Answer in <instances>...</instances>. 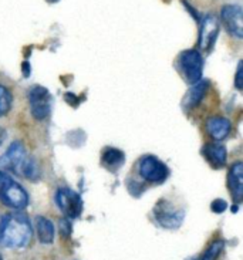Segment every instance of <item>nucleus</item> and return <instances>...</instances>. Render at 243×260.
I'll use <instances>...</instances> for the list:
<instances>
[{
    "label": "nucleus",
    "mask_w": 243,
    "mask_h": 260,
    "mask_svg": "<svg viewBox=\"0 0 243 260\" xmlns=\"http://www.w3.org/2000/svg\"><path fill=\"white\" fill-rule=\"evenodd\" d=\"M155 222L165 229H178L185 219V211L169 199H160L153 209Z\"/></svg>",
    "instance_id": "7ed1b4c3"
},
{
    "label": "nucleus",
    "mask_w": 243,
    "mask_h": 260,
    "mask_svg": "<svg viewBox=\"0 0 243 260\" xmlns=\"http://www.w3.org/2000/svg\"><path fill=\"white\" fill-rule=\"evenodd\" d=\"M101 162L105 168L110 171H115V169L121 168L125 162V155L123 151H119L117 148H105L101 155Z\"/></svg>",
    "instance_id": "2eb2a0df"
},
{
    "label": "nucleus",
    "mask_w": 243,
    "mask_h": 260,
    "mask_svg": "<svg viewBox=\"0 0 243 260\" xmlns=\"http://www.w3.org/2000/svg\"><path fill=\"white\" fill-rule=\"evenodd\" d=\"M223 249V240H215L199 260H216Z\"/></svg>",
    "instance_id": "6ab92c4d"
},
{
    "label": "nucleus",
    "mask_w": 243,
    "mask_h": 260,
    "mask_svg": "<svg viewBox=\"0 0 243 260\" xmlns=\"http://www.w3.org/2000/svg\"><path fill=\"white\" fill-rule=\"evenodd\" d=\"M27 154L26 148L20 141H14L7 148V151L0 156V171L3 172H13L20 175V169L23 167V162L26 161Z\"/></svg>",
    "instance_id": "0eeeda50"
},
{
    "label": "nucleus",
    "mask_w": 243,
    "mask_h": 260,
    "mask_svg": "<svg viewBox=\"0 0 243 260\" xmlns=\"http://www.w3.org/2000/svg\"><path fill=\"white\" fill-rule=\"evenodd\" d=\"M56 204L58 209L70 219H76L81 215L83 201L76 190L70 188H60L56 193Z\"/></svg>",
    "instance_id": "6e6552de"
},
{
    "label": "nucleus",
    "mask_w": 243,
    "mask_h": 260,
    "mask_svg": "<svg viewBox=\"0 0 243 260\" xmlns=\"http://www.w3.org/2000/svg\"><path fill=\"white\" fill-rule=\"evenodd\" d=\"M20 175L27 178V179H32V181L39 178V167H37V162H36L35 158L27 155V158L23 162V167L20 169Z\"/></svg>",
    "instance_id": "f3484780"
},
{
    "label": "nucleus",
    "mask_w": 243,
    "mask_h": 260,
    "mask_svg": "<svg viewBox=\"0 0 243 260\" xmlns=\"http://www.w3.org/2000/svg\"><path fill=\"white\" fill-rule=\"evenodd\" d=\"M210 208H212V211L215 212V213H222V212H225V209L228 208V204H226L223 199H215V201L210 204Z\"/></svg>",
    "instance_id": "aec40b11"
},
{
    "label": "nucleus",
    "mask_w": 243,
    "mask_h": 260,
    "mask_svg": "<svg viewBox=\"0 0 243 260\" xmlns=\"http://www.w3.org/2000/svg\"><path fill=\"white\" fill-rule=\"evenodd\" d=\"M222 17L223 24L229 30L232 36H235L236 39L243 37V23H242V7L237 5H229L222 9Z\"/></svg>",
    "instance_id": "9d476101"
},
{
    "label": "nucleus",
    "mask_w": 243,
    "mask_h": 260,
    "mask_svg": "<svg viewBox=\"0 0 243 260\" xmlns=\"http://www.w3.org/2000/svg\"><path fill=\"white\" fill-rule=\"evenodd\" d=\"M203 155L215 168H222L226 164V158H228V152L226 148L221 145V144H208L203 147Z\"/></svg>",
    "instance_id": "ddd939ff"
},
{
    "label": "nucleus",
    "mask_w": 243,
    "mask_h": 260,
    "mask_svg": "<svg viewBox=\"0 0 243 260\" xmlns=\"http://www.w3.org/2000/svg\"><path fill=\"white\" fill-rule=\"evenodd\" d=\"M60 232L63 236H69L71 232V225H70L69 219H60Z\"/></svg>",
    "instance_id": "412c9836"
},
{
    "label": "nucleus",
    "mask_w": 243,
    "mask_h": 260,
    "mask_svg": "<svg viewBox=\"0 0 243 260\" xmlns=\"http://www.w3.org/2000/svg\"><path fill=\"white\" fill-rule=\"evenodd\" d=\"M36 231H37L39 240L42 242L43 245L53 243V240H54V225L51 223V220L44 218V216H37L36 218Z\"/></svg>",
    "instance_id": "dca6fc26"
},
{
    "label": "nucleus",
    "mask_w": 243,
    "mask_h": 260,
    "mask_svg": "<svg viewBox=\"0 0 243 260\" xmlns=\"http://www.w3.org/2000/svg\"><path fill=\"white\" fill-rule=\"evenodd\" d=\"M138 174L149 183H162L169 176V169L157 156L145 155L138 162Z\"/></svg>",
    "instance_id": "39448f33"
},
{
    "label": "nucleus",
    "mask_w": 243,
    "mask_h": 260,
    "mask_svg": "<svg viewBox=\"0 0 243 260\" xmlns=\"http://www.w3.org/2000/svg\"><path fill=\"white\" fill-rule=\"evenodd\" d=\"M0 260H3V259H2V256H0Z\"/></svg>",
    "instance_id": "393cba45"
},
{
    "label": "nucleus",
    "mask_w": 243,
    "mask_h": 260,
    "mask_svg": "<svg viewBox=\"0 0 243 260\" xmlns=\"http://www.w3.org/2000/svg\"><path fill=\"white\" fill-rule=\"evenodd\" d=\"M206 131L214 140H223L230 133V121L225 117H212L206 122Z\"/></svg>",
    "instance_id": "f8f14e48"
},
{
    "label": "nucleus",
    "mask_w": 243,
    "mask_h": 260,
    "mask_svg": "<svg viewBox=\"0 0 243 260\" xmlns=\"http://www.w3.org/2000/svg\"><path fill=\"white\" fill-rule=\"evenodd\" d=\"M218 35H219L218 20L212 14H206L201 21V31H199V40H198L199 49L206 50V51L212 50Z\"/></svg>",
    "instance_id": "1a4fd4ad"
},
{
    "label": "nucleus",
    "mask_w": 243,
    "mask_h": 260,
    "mask_svg": "<svg viewBox=\"0 0 243 260\" xmlns=\"http://www.w3.org/2000/svg\"><path fill=\"white\" fill-rule=\"evenodd\" d=\"M5 137H6V131L3 129V128L0 127V144L3 142V140H5Z\"/></svg>",
    "instance_id": "5701e85b"
},
{
    "label": "nucleus",
    "mask_w": 243,
    "mask_h": 260,
    "mask_svg": "<svg viewBox=\"0 0 243 260\" xmlns=\"http://www.w3.org/2000/svg\"><path fill=\"white\" fill-rule=\"evenodd\" d=\"M30 110L36 120H46L51 111V94L42 85H35L28 91Z\"/></svg>",
    "instance_id": "423d86ee"
},
{
    "label": "nucleus",
    "mask_w": 243,
    "mask_h": 260,
    "mask_svg": "<svg viewBox=\"0 0 243 260\" xmlns=\"http://www.w3.org/2000/svg\"><path fill=\"white\" fill-rule=\"evenodd\" d=\"M228 183L233 199L236 202H240L243 197V164L240 161L232 165L228 175Z\"/></svg>",
    "instance_id": "9b49d317"
},
{
    "label": "nucleus",
    "mask_w": 243,
    "mask_h": 260,
    "mask_svg": "<svg viewBox=\"0 0 243 260\" xmlns=\"http://www.w3.org/2000/svg\"><path fill=\"white\" fill-rule=\"evenodd\" d=\"M191 260H196V259H191Z\"/></svg>",
    "instance_id": "a878e982"
},
{
    "label": "nucleus",
    "mask_w": 243,
    "mask_h": 260,
    "mask_svg": "<svg viewBox=\"0 0 243 260\" xmlns=\"http://www.w3.org/2000/svg\"><path fill=\"white\" fill-rule=\"evenodd\" d=\"M33 229L24 213H7L0 220V245L9 249H21L30 243Z\"/></svg>",
    "instance_id": "f257e3e1"
},
{
    "label": "nucleus",
    "mask_w": 243,
    "mask_h": 260,
    "mask_svg": "<svg viewBox=\"0 0 243 260\" xmlns=\"http://www.w3.org/2000/svg\"><path fill=\"white\" fill-rule=\"evenodd\" d=\"M0 201L9 208L21 211L28 205V193L20 183L14 182L7 172L0 171Z\"/></svg>",
    "instance_id": "f03ea898"
},
{
    "label": "nucleus",
    "mask_w": 243,
    "mask_h": 260,
    "mask_svg": "<svg viewBox=\"0 0 243 260\" xmlns=\"http://www.w3.org/2000/svg\"><path fill=\"white\" fill-rule=\"evenodd\" d=\"M50 3H53V2H57V0H49Z\"/></svg>",
    "instance_id": "b1692460"
},
{
    "label": "nucleus",
    "mask_w": 243,
    "mask_h": 260,
    "mask_svg": "<svg viewBox=\"0 0 243 260\" xmlns=\"http://www.w3.org/2000/svg\"><path fill=\"white\" fill-rule=\"evenodd\" d=\"M209 88V81H198L196 84L192 85V88L187 92L185 99H184V107L189 110L194 108L202 101L205 97V94Z\"/></svg>",
    "instance_id": "4468645a"
},
{
    "label": "nucleus",
    "mask_w": 243,
    "mask_h": 260,
    "mask_svg": "<svg viewBox=\"0 0 243 260\" xmlns=\"http://www.w3.org/2000/svg\"><path fill=\"white\" fill-rule=\"evenodd\" d=\"M12 101H13L12 92L9 91L5 85H0V117L6 115L10 111Z\"/></svg>",
    "instance_id": "a211bd4d"
},
{
    "label": "nucleus",
    "mask_w": 243,
    "mask_h": 260,
    "mask_svg": "<svg viewBox=\"0 0 243 260\" xmlns=\"http://www.w3.org/2000/svg\"><path fill=\"white\" fill-rule=\"evenodd\" d=\"M235 85H236L237 90H242V61H239L237 64V70H236V80H235Z\"/></svg>",
    "instance_id": "4be33fe9"
},
{
    "label": "nucleus",
    "mask_w": 243,
    "mask_h": 260,
    "mask_svg": "<svg viewBox=\"0 0 243 260\" xmlns=\"http://www.w3.org/2000/svg\"><path fill=\"white\" fill-rule=\"evenodd\" d=\"M178 64H179V70L184 74V78L189 84H196L198 81H201L203 57L198 50L182 51L178 57Z\"/></svg>",
    "instance_id": "20e7f679"
}]
</instances>
